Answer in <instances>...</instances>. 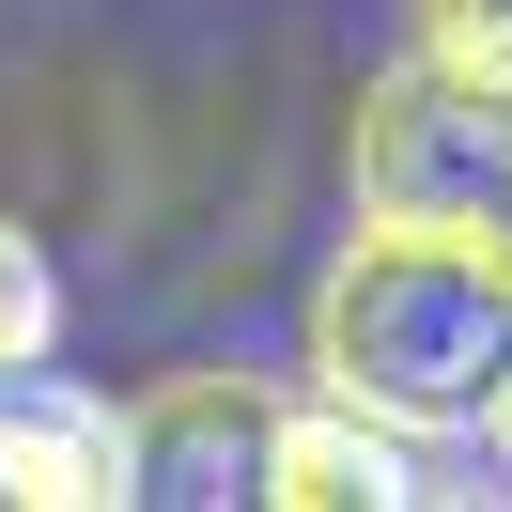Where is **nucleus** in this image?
Instances as JSON below:
<instances>
[{
	"label": "nucleus",
	"mask_w": 512,
	"mask_h": 512,
	"mask_svg": "<svg viewBox=\"0 0 512 512\" xmlns=\"http://www.w3.org/2000/svg\"><path fill=\"white\" fill-rule=\"evenodd\" d=\"M280 388L264 373H156L125 404V435H140V497H187V512H233V497H264V466H280Z\"/></svg>",
	"instance_id": "obj_3"
},
{
	"label": "nucleus",
	"mask_w": 512,
	"mask_h": 512,
	"mask_svg": "<svg viewBox=\"0 0 512 512\" xmlns=\"http://www.w3.org/2000/svg\"><path fill=\"white\" fill-rule=\"evenodd\" d=\"M311 388L404 435H481L512 388V264L450 218H357L311 280Z\"/></svg>",
	"instance_id": "obj_1"
},
{
	"label": "nucleus",
	"mask_w": 512,
	"mask_h": 512,
	"mask_svg": "<svg viewBox=\"0 0 512 512\" xmlns=\"http://www.w3.org/2000/svg\"><path fill=\"white\" fill-rule=\"evenodd\" d=\"M109 497H140L125 404L63 373H0V512H109Z\"/></svg>",
	"instance_id": "obj_4"
},
{
	"label": "nucleus",
	"mask_w": 512,
	"mask_h": 512,
	"mask_svg": "<svg viewBox=\"0 0 512 512\" xmlns=\"http://www.w3.org/2000/svg\"><path fill=\"white\" fill-rule=\"evenodd\" d=\"M481 249H497V264H512V202H497V218H481Z\"/></svg>",
	"instance_id": "obj_9"
},
{
	"label": "nucleus",
	"mask_w": 512,
	"mask_h": 512,
	"mask_svg": "<svg viewBox=\"0 0 512 512\" xmlns=\"http://www.w3.org/2000/svg\"><path fill=\"white\" fill-rule=\"evenodd\" d=\"M419 497H466V481H435V435H404V419L342 404V388L280 419V466H264V512H419Z\"/></svg>",
	"instance_id": "obj_5"
},
{
	"label": "nucleus",
	"mask_w": 512,
	"mask_h": 512,
	"mask_svg": "<svg viewBox=\"0 0 512 512\" xmlns=\"http://www.w3.org/2000/svg\"><path fill=\"white\" fill-rule=\"evenodd\" d=\"M481 450H497V481H512V388H497V419H481Z\"/></svg>",
	"instance_id": "obj_8"
},
{
	"label": "nucleus",
	"mask_w": 512,
	"mask_h": 512,
	"mask_svg": "<svg viewBox=\"0 0 512 512\" xmlns=\"http://www.w3.org/2000/svg\"><path fill=\"white\" fill-rule=\"evenodd\" d=\"M47 342H63V280H47L32 233L0 218V373H47Z\"/></svg>",
	"instance_id": "obj_6"
},
{
	"label": "nucleus",
	"mask_w": 512,
	"mask_h": 512,
	"mask_svg": "<svg viewBox=\"0 0 512 512\" xmlns=\"http://www.w3.org/2000/svg\"><path fill=\"white\" fill-rule=\"evenodd\" d=\"M419 47H450V63H497V78H512V0H419Z\"/></svg>",
	"instance_id": "obj_7"
},
{
	"label": "nucleus",
	"mask_w": 512,
	"mask_h": 512,
	"mask_svg": "<svg viewBox=\"0 0 512 512\" xmlns=\"http://www.w3.org/2000/svg\"><path fill=\"white\" fill-rule=\"evenodd\" d=\"M512 202V78L404 47V63L357 94V218H450L481 233Z\"/></svg>",
	"instance_id": "obj_2"
}]
</instances>
